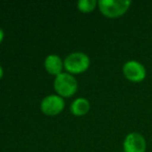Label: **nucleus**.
I'll return each mask as SVG.
<instances>
[{"mask_svg":"<svg viewBox=\"0 0 152 152\" xmlns=\"http://www.w3.org/2000/svg\"><path fill=\"white\" fill-rule=\"evenodd\" d=\"M122 72L123 75L127 80L132 82H141L147 76V71L145 66L142 63L134 59L127 61L122 67Z\"/></svg>","mask_w":152,"mask_h":152,"instance_id":"5","label":"nucleus"},{"mask_svg":"<svg viewBox=\"0 0 152 152\" xmlns=\"http://www.w3.org/2000/svg\"><path fill=\"white\" fill-rule=\"evenodd\" d=\"M65 108V101L64 98L57 94L48 95L42 98L40 102V110L44 115L48 117H55L63 112Z\"/></svg>","mask_w":152,"mask_h":152,"instance_id":"4","label":"nucleus"},{"mask_svg":"<svg viewBox=\"0 0 152 152\" xmlns=\"http://www.w3.org/2000/svg\"><path fill=\"white\" fill-rule=\"evenodd\" d=\"M147 143L140 132H129L123 141V152H146Z\"/></svg>","mask_w":152,"mask_h":152,"instance_id":"6","label":"nucleus"},{"mask_svg":"<svg viewBox=\"0 0 152 152\" xmlns=\"http://www.w3.org/2000/svg\"><path fill=\"white\" fill-rule=\"evenodd\" d=\"M130 5V0H99L97 7L106 18L116 19L126 14Z\"/></svg>","mask_w":152,"mask_h":152,"instance_id":"1","label":"nucleus"},{"mask_svg":"<svg viewBox=\"0 0 152 152\" xmlns=\"http://www.w3.org/2000/svg\"><path fill=\"white\" fill-rule=\"evenodd\" d=\"M98 5V1L96 0H79L77 2V7L81 13L84 14H89L93 12Z\"/></svg>","mask_w":152,"mask_h":152,"instance_id":"9","label":"nucleus"},{"mask_svg":"<svg viewBox=\"0 0 152 152\" xmlns=\"http://www.w3.org/2000/svg\"><path fill=\"white\" fill-rule=\"evenodd\" d=\"M4 39V31L2 28H0V44L2 43V41H3Z\"/></svg>","mask_w":152,"mask_h":152,"instance_id":"10","label":"nucleus"},{"mask_svg":"<svg viewBox=\"0 0 152 152\" xmlns=\"http://www.w3.org/2000/svg\"><path fill=\"white\" fill-rule=\"evenodd\" d=\"M45 70L51 75L55 77L58 76L63 72L64 69V61L57 54H49L45 59L44 62Z\"/></svg>","mask_w":152,"mask_h":152,"instance_id":"7","label":"nucleus"},{"mask_svg":"<svg viewBox=\"0 0 152 152\" xmlns=\"http://www.w3.org/2000/svg\"><path fill=\"white\" fill-rule=\"evenodd\" d=\"M90 57L84 52H72L64 59V70L72 75L82 74L90 67Z\"/></svg>","mask_w":152,"mask_h":152,"instance_id":"2","label":"nucleus"},{"mask_svg":"<svg viewBox=\"0 0 152 152\" xmlns=\"http://www.w3.org/2000/svg\"><path fill=\"white\" fill-rule=\"evenodd\" d=\"M69 110L70 113L76 117H83L90 110V102L87 98L79 97L72 102Z\"/></svg>","mask_w":152,"mask_h":152,"instance_id":"8","label":"nucleus"},{"mask_svg":"<svg viewBox=\"0 0 152 152\" xmlns=\"http://www.w3.org/2000/svg\"><path fill=\"white\" fill-rule=\"evenodd\" d=\"M54 90L57 95L62 98H69L77 93L78 90V80L75 75L62 72L54 79Z\"/></svg>","mask_w":152,"mask_h":152,"instance_id":"3","label":"nucleus"},{"mask_svg":"<svg viewBox=\"0 0 152 152\" xmlns=\"http://www.w3.org/2000/svg\"><path fill=\"white\" fill-rule=\"evenodd\" d=\"M3 74H4V71H3V68L1 67V65H0V79L3 77Z\"/></svg>","mask_w":152,"mask_h":152,"instance_id":"11","label":"nucleus"}]
</instances>
